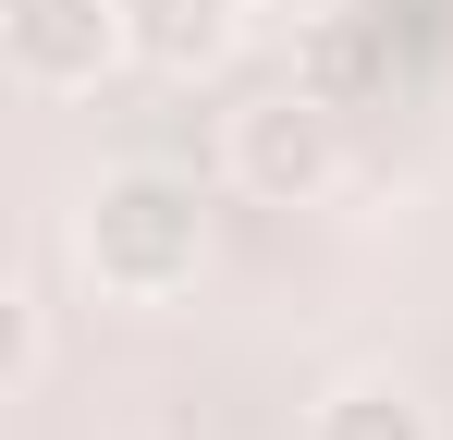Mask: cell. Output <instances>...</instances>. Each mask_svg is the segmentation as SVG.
Instances as JSON below:
<instances>
[{"label":"cell","instance_id":"obj_4","mask_svg":"<svg viewBox=\"0 0 453 440\" xmlns=\"http://www.w3.org/2000/svg\"><path fill=\"white\" fill-rule=\"evenodd\" d=\"M123 49L159 73H209L233 49V0H123Z\"/></svg>","mask_w":453,"mask_h":440},{"label":"cell","instance_id":"obj_6","mask_svg":"<svg viewBox=\"0 0 453 440\" xmlns=\"http://www.w3.org/2000/svg\"><path fill=\"white\" fill-rule=\"evenodd\" d=\"M319 440H429V416L404 404V391H331V416H319Z\"/></svg>","mask_w":453,"mask_h":440},{"label":"cell","instance_id":"obj_1","mask_svg":"<svg viewBox=\"0 0 453 440\" xmlns=\"http://www.w3.org/2000/svg\"><path fill=\"white\" fill-rule=\"evenodd\" d=\"M196 257H209L196 184H172V171L98 184V209H86V269H98L111 293H172V282H196Z\"/></svg>","mask_w":453,"mask_h":440},{"label":"cell","instance_id":"obj_5","mask_svg":"<svg viewBox=\"0 0 453 440\" xmlns=\"http://www.w3.org/2000/svg\"><path fill=\"white\" fill-rule=\"evenodd\" d=\"M295 86H319L331 110L368 98V86H392V12H331V25L306 37V73H295Z\"/></svg>","mask_w":453,"mask_h":440},{"label":"cell","instance_id":"obj_2","mask_svg":"<svg viewBox=\"0 0 453 440\" xmlns=\"http://www.w3.org/2000/svg\"><path fill=\"white\" fill-rule=\"evenodd\" d=\"M0 37L37 86H86L123 49V0H0Z\"/></svg>","mask_w":453,"mask_h":440},{"label":"cell","instance_id":"obj_3","mask_svg":"<svg viewBox=\"0 0 453 440\" xmlns=\"http://www.w3.org/2000/svg\"><path fill=\"white\" fill-rule=\"evenodd\" d=\"M245 184L257 196H319L331 184V98L319 86H282L245 110Z\"/></svg>","mask_w":453,"mask_h":440}]
</instances>
